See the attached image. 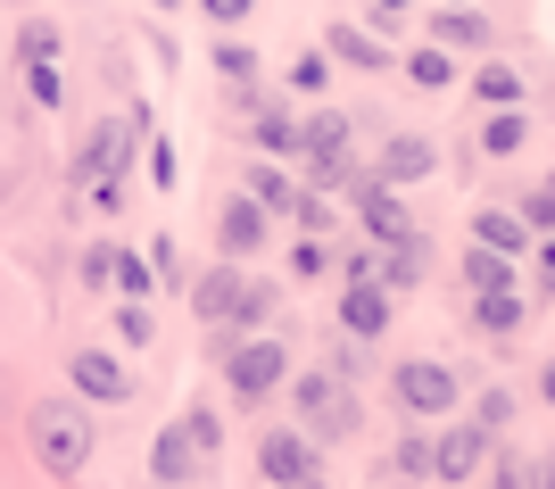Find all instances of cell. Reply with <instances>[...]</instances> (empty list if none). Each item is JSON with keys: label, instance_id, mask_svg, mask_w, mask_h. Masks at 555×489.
<instances>
[{"label": "cell", "instance_id": "1", "mask_svg": "<svg viewBox=\"0 0 555 489\" xmlns=\"http://www.w3.org/2000/svg\"><path fill=\"white\" fill-rule=\"evenodd\" d=\"M25 448H34V465L42 473H83L92 465V415L75 407V398H42L34 415H25Z\"/></svg>", "mask_w": 555, "mask_h": 489}, {"label": "cell", "instance_id": "2", "mask_svg": "<svg viewBox=\"0 0 555 489\" xmlns=\"http://www.w3.org/2000/svg\"><path fill=\"white\" fill-rule=\"evenodd\" d=\"M224 382H232V398H274L282 382H291V349L282 340H266V332H241V340H224Z\"/></svg>", "mask_w": 555, "mask_h": 489}, {"label": "cell", "instance_id": "3", "mask_svg": "<svg viewBox=\"0 0 555 489\" xmlns=\"http://www.w3.org/2000/svg\"><path fill=\"white\" fill-rule=\"evenodd\" d=\"M291 407H299V423L315 440H348V432H357V390H348L340 373H299V382H291Z\"/></svg>", "mask_w": 555, "mask_h": 489}, {"label": "cell", "instance_id": "4", "mask_svg": "<svg viewBox=\"0 0 555 489\" xmlns=\"http://www.w3.org/2000/svg\"><path fill=\"white\" fill-rule=\"evenodd\" d=\"M133 166V125L125 117H108V125H92V141H83V158H75V200H92L100 183H116Z\"/></svg>", "mask_w": 555, "mask_h": 489}, {"label": "cell", "instance_id": "5", "mask_svg": "<svg viewBox=\"0 0 555 489\" xmlns=\"http://www.w3.org/2000/svg\"><path fill=\"white\" fill-rule=\"evenodd\" d=\"M398 407L406 415H456V365H440V357L398 365Z\"/></svg>", "mask_w": 555, "mask_h": 489}, {"label": "cell", "instance_id": "6", "mask_svg": "<svg viewBox=\"0 0 555 489\" xmlns=\"http://www.w3.org/2000/svg\"><path fill=\"white\" fill-rule=\"evenodd\" d=\"M249 282H257V274H241V266H208L183 299H191V316H199V324L232 332V316H241V299H249Z\"/></svg>", "mask_w": 555, "mask_h": 489}, {"label": "cell", "instance_id": "7", "mask_svg": "<svg viewBox=\"0 0 555 489\" xmlns=\"http://www.w3.org/2000/svg\"><path fill=\"white\" fill-rule=\"evenodd\" d=\"M67 382L92 398V407H125V398H133V373L116 365L108 349H75V357H67Z\"/></svg>", "mask_w": 555, "mask_h": 489}, {"label": "cell", "instance_id": "8", "mask_svg": "<svg viewBox=\"0 0 555 489\" xmlns=\"http://www.w3.org/2000/svg\"><path fill=\"white\" fill-rule=\"evenodd\" d=\"M348 191H357V216H365L373 249H382V241H406V233H415V216H406V200H398V191H382L373 175H357Z\"/></svg>", "mask_w": 555, "mask_h": 489}, {"label": "cell", "instance_id": "9", "mask_svg": "<svg viewBox=\"0 0 555 489\" xmlns=\"http://www.w3.org/2000/svg\"><path fill=\"white\" fill-rule=\"evenodd\" d=\"M481 456H489V432H481V423H448L440 440H431V473H440V481H473Z\"/></svg>", "mask_w": 555, "mask_h": 489}, {"label": "cell", "instance_id": "10", "mask_svg": "<svg viewBox=\"0 0 555 489\" xmlns=\"http://www.w3.org/2000/svg\"><path fill=\"white\" fill-rule=\"evenodd\" d=\"M266 224H274V216L257 208V200H224V216H216V249H224V266H241V257L266 249Z\"/></svg>", "mask_w": 555, "mask_h": 489}, {"label": "cell", "instance_id": "11", "mask_svg": "<svg viewBox=\"0 0 555 489\" xmlns=\"http://www.w3.org/2000/svg\"><path fill=\"white\" fill-rule=\"evenodd\" d=\"M431 166H440V150H431L423 133H390V141H382V166H373V183L398 191V183H423Z\"/></svg>", "mask_w": 555, "mask_h": 489}, {"label": "cell", "instance_id": "12", "mask_svg": "<svg viewBox=\"0 0 555 489\" xmlns=\"http://www.w3.org/2000/svg\"><path fill=\"white\" fill-rule=\"evenodd\" d=\"M390 316H398L390 291H373V282H348V291H340V332H348V340H382Z\"/></svg>", "mask_w": 555, "mask_h": 489}, {"label": "cell", "instance_id": "13", "mask_svg": "<svg viewBox=\"0 0 555 489\" xmlns=\"http://www.w3.org/2000/svg\"><path fill=\"white\" fill-rule=\"evenodd\" d=\"M257 473H266L274 489L307 481V473H315V448H307V432H266V440H257Z\"/></svg>", "mask_w": 555, "mask_h": 489}, {"label": "cell", "instance_id": "14", "mask_svg": "<svg viewBox=\"0 0 555 489\" xmlns=\"http://www.w3.org/2000/svg\"><path fill=\"white\" fill-rule=\"evenodd\" d=\"M191 473H199V448H191L183 415H175V423L158 432V440H150V481H158V489H183Z\"/></svg>", "mask_w": 555, "mask_h": 489}, {"label": "cell", "instance_id": "15", "mask_svg": "<svg viewBox=\"0 0 555 489\" xmlns=\"http://www.w3.org/2000/svg\"><path fill=\"white\" fill-rule=\"evenodd\" d=\"M373 291H390V299H398V291H406V282H423V233H406V241H382V257H373Z\"/></svg>", "mask_w": 555, "mask_h": 489}, {"label": "cell", "instance_id": "16", "mask_svg": "<svg viewBox=\"0 0 555 489\" xmlns=\"http://www.w3.org/2000/svg\"><path fill=\"white\" fill-rule=\"evenodd\" d=\"M481 42H489L481 9H440V17H431V50H448V59H456V50H481Z\"/></svg>", "mask_w": 555, "mask_h": 489}, {"label": "cell", "instance_id": "17", "mask_svg": "<svg viewBox=\"0 0 555 489\" xmlns=\"http://www.w3.org/2000/svg\"><path fill=\"white\" fill-rule=\"evenodd\" d=\"M473 100H489V108H522V67H506V59H489V67L473 75Z\"/></svg>", "mask_w": 555, "mask_h": 489}, {"label": "cell", "instance_id": "18", "mask_svg": "<svg viewBox=\"0 0 555 489\" xmlns=\"http://www.w3.org/2000/svg\"><path fill=\"white\" fill-rule=\"evenodd\" d=\"M473 233H481V249H498V257H514L522 241H531L514 208H481V216H473Z\"/></svg>", "mask_w": 555, "mask_h": 489}, {"label": "cell", "instance_id": "19", "mask_svg": "<svg viewBox=\"0 0 555 489\" xmlns=\"http://www.w3.org/2000/svg\"><path fill=\"white\" fill-rule=\"evenodd\" d=\"M473 324L481 332H522V291H481V299H473Z\"/></svg>", "mask_w": 555, "mask_h": 489}, {"label": "cell", "instance_id": "20", "mask_svg": "<svg viewBox=\"0 0 555 489\" xmlns=\"http://www.w3.org/2000/svg\"><path fill=\"white\" fill-rule=\"evenodd\" d=\"M324 42H332V59H348V67H390V50L373 42V34H357V25H332Z\"/></svg>", "mask_w": 555, "mask_h": 489}, {"label": "cell", "instance_id": "21", "mask_svg": "<svg viewBox=\"0 0 555 489\" xmlns=\"http://www.w3.org/2000/svg\"><path fill=\"white\" fill-rule=\"evenodd\" d=\"M257 141H266L274 158H291V150H299V117H291L282 100H266V108H257Z\"/></svg>", "mask_w": 555, "mask_h": 489}, {"label": "cell", "instance_id": "22", "mask_svg": "<svg viewBox=\"0 0 555 489\" xmlns=\"http://www.w3.org/2000/svg\"><path fill=\"white\" fill-rule=\"evenodd\" d=\"M522 141H531V117H522V108H498V117H489V133H481V150H489V158H514Z\"/></svg>", "mask_w": 555, "mask_h": 489}, {"label": "cell", "instance_id": "23", "mask_svg": "<svg viewBox=\"0 0 555 489\" xmlns=\"http://www.w3.org/2000/svg\"><path fill=\"white\" fill-rule=\"evenodd\" d=\"M464 282H473V291H514L522 274H514V257H498V249H473V257H464Z\"/></svg>", "mask_w": 555, "mask_h": 489}, {"label": "cell", "instance_id": "24", "mask_svg": "<svg viewBox=\"0 0 555 489\" xmlns=\"http://www.w3.org/2000/svg\"><path fill=\"white\" fill-rule=\"evenodd\" d=\"M241 200H257V208H266V216H291V208H299V191L282 183L274 166H257V175H249V191H241Z\"/></svg>", "mask_w": 555, "mask_h": 489}, {"label": "cell", "instance_id": "25", "mask_svg": "<svg viewBox=\"0 0 555 489\" xmlns=\"http://www.w3.org/2000/svg\"><path fill=\"white\" fill-rule=\"evenodd\" d=\"M116 340H125V349H150V340H158V316H150L141 299H125L116 307Z\"/></svg>", "mask_w": 555, "mask_h": 489}, {"label": "cell", "instance_id": "26", "mask_svg": "<svg viewBox=\"0 0 555 489\" xmlns=\"http://www.w3.org/2000/svg\"><path fill=\"white\" fill-rule=\"evenodd\" d=\"M406 75H415L423 92H448V83H456V59H448V50H415V59H406Z\"/></svg>", "mask_w": 555, "mask_h": 489}, {"label": "cell", "instance_id": "27", "mask_svg": "<svg viewBox=\"0 0 555 489\" xmlns=\"http://www.w3.org/2000/svg\"><path fill=\"white\" fill-rule=\"evenodd\" d=\"M150 274H158V291H191L183 249H175V241H150Z\"/></svg>", "mask_w": 555, "mask_h": 489}, {"label": "cell", "instance_id": "28", "mask_svg": "<svg viewBox=\"0 0 555 489\" xmlns=\"http://www.w3.org/2000/svg\"><path fill=\"white\" fill-rule=\"evenodd\" d=\"M183 432H191V448H199V465H208L216 448H224V423H216V407H191V415H183Z\"/></svg>", "mask_w": 555, "mask_h": 489}, {"label": "cell", "instance_id": "29", "mask_svg": "<svg viewBox=\"0 0 555 489\" xmlns=\"http://www.w3.org/2000/svg\"><path fill=\"white\" fill-rule=\"evenodd\" d=\"M108 282H125V299H141V291H150V257H133V249H108Z\"/></svg>", "mask_w": 555, "mask_h": 489}, {"label": "cell", "instance_id": "30", "mask_svg": "<svg viewBox=\"0 0 555 489\" xmlns=\"http://www.w3.org/2000/svg\"><path fill=\"white\" fill-rule=\"evenodd\" d=\"M17 50H25V67H59V25H25Z\"/></svg>", "mask_w": 555, "mask_h": 489}, {"label": "cell", "instance_id": "31", "mask_svg": "<svg viewBox=\"0 0 555 489\" xmlns=\"http://www.w3.org/2000/svg\"><path fill=\"white\" fill-rule=\"evenodd\" d=\"M390 465H398V481H423V473H431V440H423V432H406Z\"/></svg>", "mask_w": 555, "mask_h": 489}, {"label": "cell", "instance_id": "32", "mask_svg": "<svg viewBox=\"0 0 555 489\" xmlns=\"http://www.w3.org/2000/svg\"><path fill=\"white\" fill-rule=\"evenodd\" d=\"M324 83H332L324 50H299V59H291V92H324Z\"/></svg>", "mask_w": 555, "mask_h": 489}, {"label": "cell", "instance_id": "33", "mask_svg": "<svg viewBox=\"0 0 555 489\" xmlns=\"http://www.w3.org/2000/svg\"><path fill=\"white\" fill-rule=\"evenodd\" d=\"M291 216L307 224V241H324V233H332V200H324V191H299V208H291Z\"/></svg>", "mask_w": 555, "mask_h": 489}, {"label": "cell", "instance_id": "34", "mask_svg": "<svg viewBox=\"0 0 555 489\" xmlns=\"http://www.w3.org/2000/svg\"><path fill=\"white\" fill-rule=\"evenodd\" d=\"M473 423H481L489 440H498V432H506V423H514V398H506V390H489L481 407H473Z\"/></svg>", "mask_w": 555, "mask_h": 489}, {"label": "cell", "instance_id": "35", "mask_svg": "<svg viewBox=\"0 0 555 489\" xmlns=\"http://www.w3.org/2000/svg\"><path fill=\"white\" fill-rule=\"evenodd\" d=\"M216 67H224L232 83H257V50L249 42H224V50H216Z\"/></svg>", "mask_w": 555, "mask_h": 489}, {"label": "cell", "instance_id": "36", "mask_svg": "<svg viewBox=\"0 0 555 489\" xmlns=\"http://www.w3.org/2000/svg\"><path fill=\"white\" fill-rule=\"evenodd\" d=\"M324 266H332V249H324V241H299V249H291V274H324Z\"/></svg>", "mask_w": 555, "mask_h": 489}, {"label": "cell", "instance_id": "37", "mask_svg": "<svg viewBox=\"0 0 555 489\" xmlns=\"http://www.w3.org/2000/svg\"><path fill=\"white\" fill-rule=\"evenodd\" d=\"M332 373H340V382H357V373H365V340H340V349H332Z\"/></svg>", "mask_w": 555, "mask_h": 489}, {"label": "cell", "instance_id": "38", "mask_svg": "<svg viewBox=\"0 0 555 489\" xmlns=\"http://www.w3.org/2000/svg\"><path fill=\"white\" fill-rule=\"evenodd\" d=\"M216 25H241V17H257V0H199Z\"/></svg>", "mask_w": 555, "mask_h": 489}, {"label": "cell", "instance_id": "39", "mask_svg": "<svg viewBox=\"0 0 555 489\" xmlns=\"http://www.w3.org/2000/svg\"><path fill=\"white\" fill-rule=\"evenodd\" d=\"M547 208H555V200H547V183H539L531 200H522V233H539V224H547Z\"/></svg>", "mask_w": 555, "mask_h": 489}, {"label": "cell", "instance_id": "40", "mask_svg": "<svg viewBox=\"0 0 555 489\" xmlns=\"http://www.w3.org/2000/svg\"><path fill=\"white\" fill-rule=\"evenodd\" d=\"M83 282H92V291H116L108 282V249H83Z\"/></svg>", "mask_w": 555, "mask_h": 489}, {"label": "cell", "instance_id": "41", "mask_svg": "<svg viewBox=\"0 0 555 489\" xmlns=\"http://www.w3.org/2000/svg\"><path fill=\"white\" fill-rule=\"evenodd\" d=\"M415 0H373V25H390V17H406Z\"/></svg>", "mask_w": 555, "mask_h": 489}, {"label": "cell", "instance_id": "42", "mask_svg": "<svg viewBox=\"0 0 555 489\" xmlns=\"http://www.w3.org/2000/svg\"><path fill=\"white\" fill-rule=\"evenodd\" d=\"M291 489H332V481H324V473H307V481H291Z\"/></svg>", "mask_w": 555, "mask_h": 489}]
</instances>
